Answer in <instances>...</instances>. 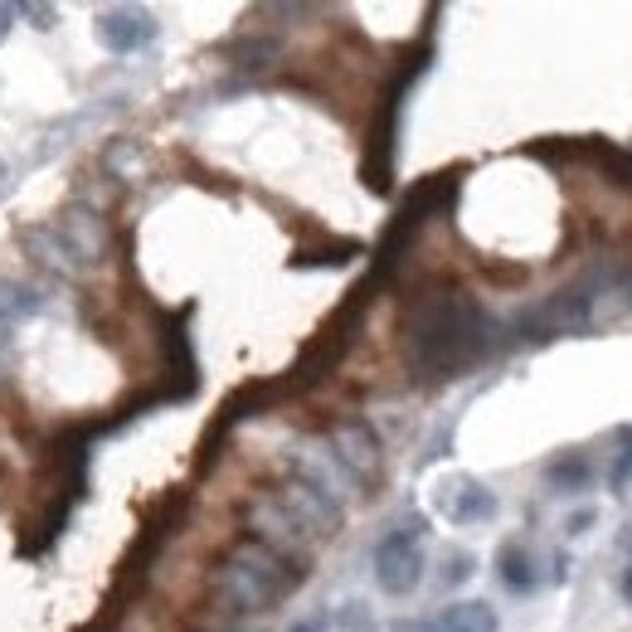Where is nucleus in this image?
<instances>
[{
    "label": "nucleus",
    "instance_id": "nucleus-1",
    "mask_svg": "<svg viewBox=\"0 0 632 632\" xmlns=\"http://www.w3.org/2000/svg\"><path fill=\"white\" fill-rule=\"evenodd\" d=\"M413 340V365L438 370V375H458L462 365H472L486 346V321L468 297H433L419 307L409 326Z\"/></svg>",
    "mask_w": 632,
    "mask_h": 632
},
{
    "label": "nucleus",
    "instance_id": "nucleus-18",
    "mask_svg": "<svg viewBox=\"0 0 632 632\" xmlns=\"http://www.w3.org/2000/svg\"><path fill=\"white\" fill-rule=\"evenodd\" d=\"M623 594L632 598V569H628V579H623Z\"/></svg>",
    "mask_w": 632,
    "mask_h": 632
},
{
    "label": "nucleus",
    "instance_id": "nucleus-13",
    "mask_svg": "<svg viewBox=\"0 0 632 632\" xmlns=\"http://www.w3.org/2000/svg\"><path fill=\"white\" fill-rule=\"evenodd\" d=\"M550 476H555V482H565V486H584L588 482V468H584V462H555Z\"/></svg>",
    "mask_w": 632,
    "mask_h": 632
},
{
    "label": "nucleus",
    "instance_id": "nucleus-17",
    "mask_svg": "<svg viewBox=\"0 0 632 632\" xmlns=\"http://www.w3.org/2000/svg\"><path fill=\"white\" fill-rule=\"evenodd\" d=\"M293 632H326V623H321V618H307V623H297Z\"/></svg>",
    "mask_w": 632,
    "mask_h": 632
},
{
    "label": "nucleus",
    "instance_id": "nucleus-9",
    "mask_svg": "<svg viewBox=\"0 0 632 632\" xmlns=\"http://www.w3.org/2000/svg\"><path fill=\"white\" fill-rule=\"evenodd\" d=\"M448 516H453L458 525L492 521V516H496V496L486 492V486H476V482H462L458 492H453V501H448Z\"/></svg>",
    "mask_w": 632,
    "mask_h": 632
},
{
    "label": "nucleus",
    "instance_id": "nucleus-15",
    "mask_svg": "<svg viewBox=\"0 0 632 632\" xmlns=\"http://www.w3.org/2000/svg\"><path fill=\"white\" fill-rule=\"evenodd\" d=\"M468 574H472V559H468V555H458V559L448 565V584H462Z\"/></svg>",
    "mask_w": 632,
    "mask_h": 632
},
{
    "label": "nucleus",
    "instance_id": "nucleus-5",
    "mask_svg": "<svg viewBox=\"0 0 632 632\" xmlns=\"http://www.w3.org/2000/svg\"><path fill=\"white\" fill-rule=\"evenodd\" d=\"M98 45L108 54H137L157 39V20L137 5H112V10H98Z\"/></svg>",
    "mask_w": 632,
    "mask_h": 632
},
{
    "label": "nucleus",
    "instance_id": "nucleus-19",
    "mask_svg": "<svg viewBox=\"0 0 632 632\" xmlns=\"http://www.w3.org/2000/svg\"><path fill=\"white\" fill-rule=\"evenodd\" d=\"M0 195H5V161H0Z\"/></svg>",
    "mask_w": 632,
    "mask_h": 632
},
{
    "label": "nucleus",
    "instance_id": "nucleus-4",
    "mask_svg": "<svg viewBox=\"0 0 632 632\" xmlns=\"http://www.w3.org/2000/svg\"><path fill=\"white\" fill-rule=\"evenodd\" d=\"M277 501H283V511L312 535H331L340 525V506L331 501V492L321 482H312V476H293Z\"/></svg>",
    "mask_w": 632,
    "mask_h": 632
},
{
    "label": "nucleus",
    "instance_id": "nucleus-3",
    "mask_svg": "<svg viewBox=\"0 0 632 632\" xmlns=\"http://www.w3.org/2000/svg\"><path fill=\"white\" fill-rule=\"evenodd\" d=\"M423 579V550H419V531H389L375 545V584L385 594H413Z\"/></svg>",
    "mask_w": 632,
    "mask_h": 632
},
{
    "label": "nucleus",
    "instance_id": "nucleus-12",
    "mask_svg": "<svg viewBox=\"0 0 632 632\" xmlns=\"http://www.w3.org/2000/svg\"><path fill=\"white\" fill-rule=\"evenodd\" d=\"M336 623L346 628V632H370V628H375V618H370L365 604H346V608L336 614Z\"/></svg>",
    "mask_w": 632,
    "mask_h": 632
},
{
    "label": "nucleus",
    "instance_id": "nucleus-10",
    "mask_svg": "<svg viewBox=\"0 0 632 632\" xmlns=\"http://www.w3.org/2000/svg\"><path fill=\"white\" fill-rule=\"evenodd\" d=\"M39 302H45V297H39L35 287H20V283H5V277H0V331H10L15 321L35 317Z\"/></svg>",
    "mask_w": 632,
    "mask_h": 632
},
{
    "label": "nucleus",
    "instance_id": "nucleus-11",
    "mask_svg": "<svg viewBox=\"0 0 632 632\" xmlns=\"http://www.w3.org/2000/svg\"><path fill=\"white\" fill-rule=\"evenodd\" d=\"M496 569H501V584L511 588V594H531V588H535L531 555H525L521 545H506V550L496 555Z\"/></svg>",
    "mask_w": 632,
    "mask_h": 632
},
{
    "label": "nucleus",
    "instance_id": "nucleus-6",
    "mask_svg": "<svg viewBox=\"0 0 632 632\" xmlns=\"http://www.w3.org/2000/svg\"><path fill=\"white\" fill-rule=\"evenodd\" d=\"M331 448H336V462L350 482H375L380 476V443L365 423H340L331 433Z\"/></svg>",
    "mask_w": 632,
    "mask_h": 632
},
{
    "label": "nucleus",
    "instance_id": "nucleus-16",
    "mask_svg": "<svg viewBox=\"0 0 632 632\" xmlns=\"http://www.w3.org/2000/svg\"><path fill=\"white\" fill-rule=\"evenodd\" d=\"M588 521H594V511H579V516H574V521H569V531H574V535H579V531H584V525H588Z\"/></svg>",
    "mask_w": 632,
    "mask_h": 632
},
{
    "label": "nucleus",
    "instance_id": "nucleus-7",
    "mask_svg": "<svg viewBox=\"0 0 632 632\" xmlns=\"http://www.w3.org/2000/svg\"><path fill=\"white\" fill-rule=\"evenodd\" d=\"M59 238L69 244V253L78 258V263H98L102 253H108V234H102V220L92 210H83V205H69L64 214H59Z\"/></svg>",
    "mask_w": 632,
    "mask_h": 632
},
{
    "label": "nucleus",
    "instance_id": "nucleus-8",
    "mask_svg": "<svg viewBox=\"0 0 632 632\" xmlns=\"http://www.w3.org/2000/svg\"><path fill=\"white\" fill-rule=\"evenodd\" d=\"M429 632H496V614L486 604H476V598H468V604L443 608V614L429 623Z\"/></svg>",
    "mask_w": 632,
    "mask_h": 632
},
{
    "label": "nucleus",
    "instance_id": "nucleus-14",
    "mask_svg": "<svg viewBox=\"0 0 632 632\" xmlns=\"http://www.w3.org/2000/svg\"><path fill=\"white\" fill-rule=\"evenodd\" d=\"M15 20H20V5H0V45H5V39H10Z\"/></svg>",
    "mask_w": 632,
    "mask_h": 632
},
{
    "label": "nucleus",
    "instance_id": "nucleus-2",
    "mask_svg": "<svg viewBox=\"0 0 632 632\" xmlns=\"http://www.w3.org/2000/svg\"><path fill=\"white\" fill-rule=\"evenodd\" d=\"M293 579H297L293 565L277 550H268V545H258V541H244L220 565V594L230 598L238 614H263L268 604H277V598L287 594Z\"/></svg>",
    "mask_w": 632,
    "mask_h": 632
}]
</instances>
